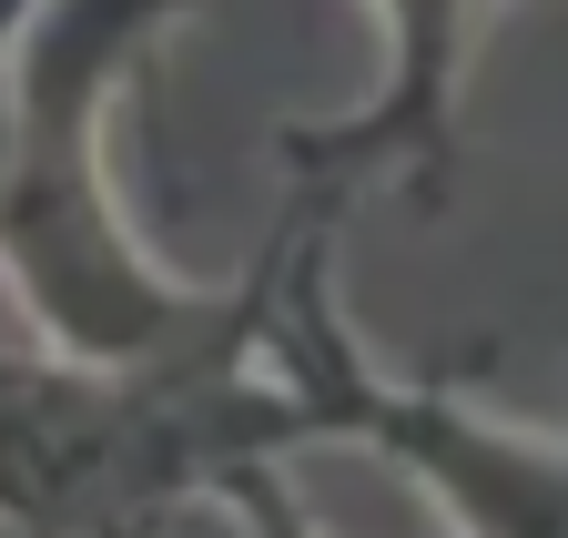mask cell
<instances>
[{
	"label": "cell",
	"mask_w": 568,
	"mask_h": 538,
	"mask_svg": "<svg viewBox=\"0 0 568 538\" xmlns=\"http://www.w3.org/2000/svg\"><path fill=\"white\" fill-rule=\"evenodd\" d=\"M264 285H224L142 356H0V518L11 528H153L183 508L295 518L284 467L315 447L305 396L264 366Z\"/></svg>",
	"instance_id": "1"
},
{
	"label": "cell",
	"mask_w": 568,
	"mask_h": 538,
	"mask_svg": "<svg viewBox=\"0 0 568 538\" xmlns=\"http://www.w3.org/2000/svg\"><path fill=\"white\" fill-rule=\"evenodd\" d=\"M203 0H21L11 21V163H0V285L31 346L142 356L213 295L122 224L112 112Z\"/></svg>",
	"instance_id": "2"
},
{
	"label": "cell",
	"mask_w": 568,
	"mask_h": 538,
	"mask_svg": "<svg viewBox=\"0 0 568 538\" xmlns=\"http://www.w3.org/2000/svg\"><path fill=\"white\" fill-rule=\"evenodd\" d=\"M355 193L295 183L274 224V285H264V366L305 396L315 447H376L386 467L437 498V518L477 538H568V437L497 417L447 366H386L355 315L335 305V224Z\"/></svg>",
	"instance_id": "3"
},
{
	"label": "cell",
	"mask_w": 568,
	"mask_h": 538,
	"mask_svg": "<svg viewBox=\"0 0 568 538\" xmlns=\"http://www.w3.org/2000/svg\"><path fill=\"white\" fill-rule=\"evenodd\" d=\"M376 11V82L345 122H295L284 173L376 193L396 183L416 214H447L457 183V92H467V41L487 0H366Z\"/></svg>",
	"instance_id": "4"
},
{
	"label": "cell",
	"mask_w": 568,
	"mask_h": 538,
	"mask_svg": "<svg viewBox=\"0 0 568 538\" xmlns=\"http://www.w3.org/2000/svg\"><path fill=\"white\" fill-rule=\"evenodd\" d=\"M0 163H11V31H0Z\"/></svg>",
	"instance_id": "5"
},
{
	"label": "cell",
	"mask_w": 568,
	"mask_h": 538,
	"mask_svg": "<svg viewBox=\"0 0 568 538\" xmlns=\"http://www.w3.org/2000/svg\"><path fill=\"white\" fill-rule=\"evenodd\" d=\"M11 21H21V0H0V31H11Z\"/></svg>",
	"instance_id": "6"
},
{
	"label": "cell",
	"mask_w": 568,
	"mask_h": 538,
	"mask_svg": "<svg viewBox=\"0 0 568 538\" xmlns=\"http://www.w3.org/2000/svg\"><path fill=\"white\" fill-rule=\"evenodd\" d=\"M487 11H508V0H487Z\"/></svg>",
	"instance_id": "7"
}]
</instances>
